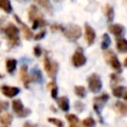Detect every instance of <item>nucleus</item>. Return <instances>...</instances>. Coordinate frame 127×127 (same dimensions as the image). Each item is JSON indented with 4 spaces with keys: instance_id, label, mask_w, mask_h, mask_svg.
<instances>
[{
    "instance_id": "f257e3e1",
    "label": "nucleus",
    "mask_w": 127,
    "mask_h": 127,
    "mask_svg": "<svg viewBox=\"0 0 127 127\" xmlns=\"http://www.w3.org/2000/svg\"><path fill=\"white\" fill-rule=\"evenodd\" d=\"M19 28L16 27L14 24L10 23L5 28V35L8 39V42L11 47H16L20 45V38H19Z\"/></svg>"
},
{
    "instance_id": "f03ea898",
    "label": "nucleus",
    "mask_w": 127,
    "mask_h": 127,
    "mask_svg": "<svg viewBox=\"0 0 127 127\" xmlns=\"http://www.w3.org/2000/svg\"><path fill=\"white\" fill-rule=\"evenodd\" d=\"M63 32L64 37L70 42L77 41L81 36V29L78 25H75V24H70L67 27L64 28Z\"/></svg>"
},
{
    "instance_id": "7ed1b4c3",
    "label": "nucleus",
    "mask_w": 127,
    "mask_h": 127,
    "mask_svg": "<svg viewBox=\"0 0 127 127\" xmlns=\"http://www.w3.org/2000/svg\"><path fill=\"white\" fill-rule=\"evenodd\" d=\"M44 68L50 78H52L53 80L56 79V76L59 70V64L55 61H52L48 57V55H46L44 58Z\"/></svg>"
},
{
    "instance_id": "20e7f679",
    "label": "nucleus",
    "mask_w": 127,
    "mask_h": 127,
    "mask_svg": "<svg viewBox=\"0 0 127 127\" xmlns=\"http://www.w3.org/2000/svg\"><path fill=\"white\" fill-rule=\"evenodd\" d=\"M103 57L105 59V62L116 71V72H122V66L121 64L117 58V56L115 55V53L113 51H105L103 53Z\"/></svg>"
},
{
    "instance_id": "39448f33",
    "label": "nucleus",
    "mask_w": 127,
    "mask_h": 127,
    "mask_svg": "<svg viewBox=\"0 0 127 127\" xmlns=\"http://www.w3.org/2000/svg\"><path fill=\"white\" fill-rule=\"evenodd\" d=\"M87 83H88V89L93 92L97 93L101 90L102 87V82L101 78L97 73H92L87 77Z\"/></svg>"
},
{
    "instance_id": "423d86ee",
    "label": "nucleus",
    "mask_w": 127,
    "mask_h": 127,
    "mask_svg": "<svg viewBox=\"0 0 127 127\" xmlns=\"http://www.w3.org/2000/svg\"><path fill=\"white\" fill-rule=\"evenodd\" d=\"M12 108H13V111L15 112V114L19 118H24L31 114V109L24 107V105L20 99H14L12 101Z\"/></svg>"
},
{
    "instance_id": "0eeeda50",
    "label": "nucleus",
    "mask_w": 127,
    "mask_h": 127,
    "mask_svg": "<svg viewBox=\"0 0 127 127\" xmlns=\"http://www.w3.org/2000/svg\"><path fill=\"white\" fill-rule=\"evenodd\" d=\"M108 99H109V95L107 93H103V94L98 95V96L93 98V109H94L95 113L98 116H100L101 110L105 106V104L108 101Z\"/></svg>"
},
{
    "instance_id": "6e6552de",
    "label": "nucleus",
    "mask_w": 127,
    "mask_h": 127,
    "mask_svg": "<svg viewBox=\"0 0 127 127\" xmlns=\"http://www.w3.org/2000/svg\"><path fill=\"white\" fill-rule=\"evenodd\" d=\"M71 62H72V64H73L75 67H79V66H82V65L85 64V63H86V58H85V56L83 55L81 49H77V50L74 52V54H73V56H72V58H71Z\"/></svg>"
},
{
    "instance_id": "1a4fd4ad",
    "label": "nucleus",
    "mask_w": 127,
    "mask_h": 127,
    "mask_svg": "<svg viewBox=\"0 0 127 127\" xmlns=\"http://www.w3.org/2000/svg\"><path fill=\"white\" fill-rule=\"evenodd\" d=\"M84 38H85V41H86V43H87L88 46H91L94 43L95 38H96L95 31L87 23L84 24Z\"/></svg>"
},
{
    "instance_id": "9d476101",
    "label": "nucleus",
    "mask_w": 127,
    "mask_h": 127,
    "mask_svg": "<svg viewBox=\"0 0 127 127\" xmlns=\"http://www.w3.org/2000/svg\"><path fill=\"white\" fill-rule=\"evenodd\" d=\"M20 79L26 88H29L30 83L32 82V78L28 73V66L27 64H22L20 67Z\"/></svg>"
},
{
    "instance_id": "9b49d317",
    "label": "nucleus",
    "mask_w": 127,
    "mask_h": 127,
    "mask_svg": "<svg viewBox=\"0 0 127 127\" xmlns=\"http://www.w3.org/2000/svg\"><path fill=\"white\" fill-rule=\"evenodd\" d=\"M0 90H1V92H2L5 96H7V97H9V98H12V97L16 96V95L20 92L19 87H16V86H9V85H5V84H3V85L0 86Z\"/></svg>"
},
{
    "instance_id": "f8f14e48",
    "label": "nucleus",
    "mask_w": 127,
    "mask_h": 127,
    "mask_svg": "<svg viewBox=\"0 0 127 127\" xmlns=\"http://www.w3.org/2000/svg\"><path fill=\"white\" fill-rule=\"evenodd\" d=\"M14 18L16 19V21L18 22V24L21 26V28H22V32H23V35H24V38L26 39V40H31L32 38H33V32H32V30L25 24V23H23L21 20H20V18L17 16V15H14Z\"/></svg>"
},
{
    "instance_id": "ddd939ff",
    "label": "nucleus",
    "mask_w": 127,
    "mask_h": 127,
    "mask_svg": "<svg viewBox=\"0 0 127 127\" xmlns=\"http://www.w3.org/2000/svg\"><path fill=\"white\" fill-rule=\"evenodd\" d=\"M108 31L110 32V33H112L115 37H122L123 36V34H124V31H125V29H124V27L122 26V25H120V24H111L109 27H108Z\"/></svg>"
},
{
    "instance_id": "4468645a",
    "label": "nucleus",
    "mask_w": 127,
    "mask_h": 127,
    "mask_svg": "<svg viewBox=\"0 0 127 127\" xmlns=\"http://www.w3.org/2000/svg\"><path fill=\"white\" fill-rule=\"evenodd\" d=\"M28 17H29V20L32 22L33 20L43 18V15H42V13H40V11L36 5H32V6H30V8L28 10Z\"/></svg>"
},
{
    "instance_id": "2eb2a0df",
    "label": "nucleus",
    "mask_w": 127,
    "mask_h": 127,
    "mask_svg": "<svg viewBox=\"0 0 127 127\" xmlns=\"http://www.w3.org/2000/svg\"><path fill=\"white\" fill-rule=\"evenodd\" d=\"M112 93L115 97H122L124 100L127 99V90L126 87L124 85H119V86H115L112 89Z\"/></svg>"
},
{
    "instance_id": "dca6fc26",
    "label": "nucleus",
    "mask_w": 127,
    "mask_h": 127,
    "mask_svg": "<svg viewBox=\"0 0 127 127\" xmlns=\"http://www.w3.org/2000/svg\"><path fill=\"white\" fill-rule=\"evenodd\" d=\"M113 108H114V110L116 111V113H118L119 115H121V116H125L126 114H127V106H126V104L124 103V102H122V101H116L115 103H114V106H113Z\"/></svg>"
},
{
    "instance_id": "f3484780",
    "label": "nucleus",
    "mask_w": 127,
    "mask_h": 127,
    "mask_svg": "<svg viewBox=\"0 0 127 127\" xmlns=\"http://www.w3.org/2000/svg\"><path fill=\"white\" fill-rule=\"evenodd\" d=\"M12 121H13V116L9 112H6L0 116V124L2 127H10Z\"/></svg>"
},
{
    "instance_id": "a211bd4d",
    "label": "nucleus",
    "mask_w": 127,
    "mask_h": 127,
    "mask_svg": "<svg viewBox=\"0 0 127 127\" xmlns=\"http://www.w3.org/2000/svg\"><path fill=\"white\" fill-rule=\"evenodd\" d=\"M57 102H58L59 107L63 111L66 112V111L69 110V100H68V98L66 96H62L60 98H57Z\"/></svg>"
},
{
    "instance_id": "6ab92c4d",
    "label": "nucleus",
    "mask_w": 127,
    "mask_h": 127,
    "mask_svg": "<svg viewBox=\"0 0 127 127\" xmlns=\"http://www.w3.org/2000/svg\"><path fill=\"white\" fill-rule=\"evenodd\" d=\"M116 48L119 51V53H122V54L126 53L127 52V41L124 38L120 37L116 41Z\"/></svg>"
},
{
    "instance_id": "aec40b11",
    "label": "nucleus",
    "mask_w": 127,
    "mask_h": 127,
    "mask_svg": "<svg viewBox=\"0 0 127 127\" xmlns=\"http://www.w3.org/2000/svg\"><path fill=\"white\" fill-rule=\"evenodd\" d=\"M36 2H37L46 12H48L50 15L53 14V7H52L51 3H50L48 0H36Z\"/></svg>"
},
{
    "instance_id": "412c9836",
    "label": "nucleus",
    "mask_w": 127,
    "mask_h": 127,
    "mask_svg": "<svg viewBox=\"0 0 127 127\" xmlns=\"http://www.w3.org/2000/svg\"><path fill=\"white\" fill-rule=\"evenodd\" d=\"M65 119L67 120L69 127H79V120L76 115L74 114H67L65 116Z\"/></svg>"
},
{
    "instance_id": "4be33fe9",
    "label": "nucleus",
    "mask_w": 127,
    "mask_h": 127,
    "mask_svg": "<svg viewBox=\"0 0 127 127\" xmlns=\"http://www.w3.org/2000/svg\"><path fill=\"white\" fill-rule=\"evenodd\" d=\"M17 67V61L14 59H7L6 60V70L9 73H13Z\"/></svg>"
},
{
    "instance_id": "5701e85b",
    "label": "nucleus",
    "mask_w": 127,
    "mask_h": 127,
    "mask_svg": "<svg viewBox=\"0 0 127 127\" xmlns=\"http://www.w3.org/2000/svg\"><path fill=\"white\" fill-rule=\"evenodd\" d=\"M0 9H2L4 12L6 13H11L13 8L11 5V1L10 0H0Z\"/></svg>"
},
{
    "instance_id": "b1692460",
    "label": "nucleus",
    "mask_w": 127,
    "mask_h": 127,
    "mask_svg": "<svg viewBox=\"0 0 127 127\" xmlns=\"http://www.w3.org/2000/svg\"><path fill=\"white\" fill-rule=\"evenodd\" d=\"M47 87L51 88V95H52V97L54 99H57V97H58V86L55 83V81L52 80L51 82H49L48 85H47Z\"/></svg>"
},
{
    "instance_id": "393cba45",
    "label": "nucleus",
    "mask_w": 127,
    "mask_h": 127,
    "mask_svg": "<svg viewBox=\"0 0 127 127\" xmlns=\"http://www.w3.org/2000/svg\"><path fill=\"white\" fill-rule=\"evenodd\" d=\"M74 93H75L76 96H78L80 98H83V97H85L86 89L82 85H75L74 86Z\"/></svg>"
},
{
    "instance_id": "a878e982",
    "label": "nucleus",
    "mask_w": 127,
    "mask_h": 127,
    "mask_svg": "<svg viewBox=\"0 0 127 127\" xmlns=\"http://www.w3.org/2000/svg\"><path fill=\"white\" fill-rule=\"evenodd\" d=\"M111 44V40H110V37L108 36V34H103L102 36V42H101V49L102 50H107L109 48Z\"/></svg>"
},
{
    "instance_id": "bb28decb",
    "label": "nucleus",
    "mask_w": 127,
    "mask_h": 127,
    "mask_svg": "<svg viewBox=\"0 0 127 127\" xmlns=\"http://www.w3.org/2000/svg\"><path fill=\"white\" fill-rule=\"evenodd\" d=\"M31 78H33L35 81H41L42 80V72H41V70L39 68H37V67L33 68L32 69V76H31Z\"/></svg>"
},
{
    "instance_id": "cd10ccee",
    "label": "nucleus",
    "mask_w": 127,
    "mask_h": 127,
    "mask_svg": "<svg viewBox=\"0 0 127 127\" xmlns=\"http://www.w3.org/2000/svg\"><path fill=\"white\" fill-rule=\"evenodd\" d=\"M82 126L83 127H95V120L92 117H86L82 121Z\"/></svg>"
},
{
    "instance_id": "c85d7f7f",
    "label": "nucleus",
    "mask_w": 127,
    "mask_h": 127,
    "mask_svg": "<svg viewBox=\"0 0 127 127\" xmlns=\"http://www.w3.org/2000/svg\"><path fill=\"white\" fill-rule=\"evenodd\" d=\"M106 17H107L108 22L113 21V19H114V9H113V7L107 5V7H106Z\"/></svg>"
},
{
    "instance_id": "c756f323",
    "label": "nucleus",
    "mask_w": 127,
    "mask_h": 127,
    "mask_svg": "<svg viewBox=\"0 0 127 127\" xmlns=\"http://www.w3.org/2000/svg\"><path fill=\"white\" fill-rule=\"evenodd\" d=\"M48 121H49L50 123H52L53 125H55L56 127H64V122H63L61 119L54 118V117H50V118H48Z\"/></svg>"
},
{
    "instance_id": "7c9ffc66",
    "label": "nucleus",
    "mask_w": 127,
    "mask_h": 127,
    "mask_svg": "<svg viewBox=\"0 0 127 127\" xmlns=\"http://www.w3.org/2000/svg\"><path fill=\"white\" fill-rule=\"evenodd\" d=\"M110 78H111V84H112V85H114V84H116V83H119L120 81L123 80V78L120 77V76H119L118 74H116V73H111V74H110Z\"/></svg>"
},
{
    "instance_id": "2f4dec72",
    "label": "nucleus",
    "mask_w": 127,
    "mask_h": 127,
    "mask_svg": "<svg viewBox=\"0 0 127 127\" xmlns=\"http://www.w3.org/2000/svg\"><path fill=\"white\" fill-rule=\"evenodd\" d=\"M74 108H75L76 111L82 112V111L84 110L85 106H84V104H83L82 102H80V101H75V103H74Z\"/></svg>"
},
{
    "instance_id": "473e14b6",
    "label": "nucleus",
    "mask_w": 127,
    "mask_h": 127,
    "mask_svg": "<svg viewBox=\"0 0 127 127\" xmlns=\"http://www.w3.org/2000/svg\"><path fill=\"white\" fill-rule=\"evenodd\" d=\"M8 106H9V104H8L7 101H0V114H1L4 110H6V109L8 108Z\"/></svg>"
},
{
    "instance_id": "72a5a7b5",
    "label": "nucleus",
    "mask_w": 127,
    "mask_h": 127,
    "mask_svg": "<svg viewBox=\"0 0 127 127\" xmlns=\"http://www.w3.org/2000/svg\"><path fill=\"white\" fill-rule=\"evenodd\" d=\"M45 35H46V30H42L40 33H38V34L34 37V39H35L36 41H39V40L43 39V38L45 37Z\"/></svg>"
},
{
    "instance_id": "f704fd0d",
    "label": "nucleus",
    "mask_w": 127,
    "mask_h": 127,
    "mask_svg": "<svg viewBox=\"0 0 127 127\" xmlns=\"http://www.w3.org/2000/svg\"><path fill=\"white\" fill-rule=\"evenodd\" d=\"M34 55L37 58H39L42 55V49H41L40 46H35V48H34Z\"/></svg>"
},
{
    "instance_id": "c9c22d12",
    "label": "nucleus",
    "mask_w": 127,
    "mask_h": 127,
    "mask_svg": "<svg viewBox=\"0 0 127 127\" xmlns=\"http://www.w3.org/2000/svg\"><path fill=\"white\" fill-rule=\"evenodd\" d=\"M23 127H38V125L37 124H34V123H31V122H25L24 123V125H23Z\"/></svg>"
},
{
    "instance_id": "e433bc0d",
    "label": "nucleus",
    "mask_w": 127,
    "mask_h": 127,
    "mask_svg": "<svg viewBox=\"0 0 127 127\" xmlns=\"http://www.w3.org/2000/svg\"><path fill=\"white\" fill-rule=\"evenodd\" d=\"M126 63H127V59H125V60H124V65H125V66L127 65V64H126Z\"/></svg>"
}]
</instances>
